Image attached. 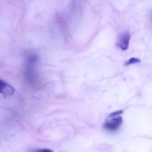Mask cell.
<instances>
[{"mask_svg": "<svg viewBox=\"0 0 152 152\" xmlns=\"http://www.w3.org/2000/svg\"><path fill=\"white\" fill-rule=\"evenodd\" d=\"M122 122V118L120 117H117L111 120L106 121L104 125V127L108 131L115 132L120 128Z\"/></svg>", "mask_w": 152, "mask_h": 152, "instance_id": "obj_1", "label": "cell"}, {"mask_svg": "<svg viewBox=\"0 0 152 152\" xmlns=\"http://www.w3.org/2000/svg\"><path fill=\"white\" fill-rule=\"evenodd\" d=\"M130 40V35L129 33L126 32L124 33L120 36L117 43V46L122 50H126L129 46Z\"/></svg>", "mask_w": 152, "mask_h": 152, "instance_id": "obj_2", "label": "cell"}, {"mask_svg": "<svg viewBox=\"0 0 152 152\" xmlns=\"http://www.w3.org/2000/svg\"><path fill=\"white\" fill-rule=\"evenodd\" d=\"M0 88L1 94L4 97L11 96L14 93V89L7 82L1 80L0 81Z\"/></svg>", "mask_w": 152, "mask_h": 152, "instance_id": "obj_3", "label": "cell"}, {"mask_svg": "<svg viewBox=\"0 0 152 152\" xmlns=\"http://www.w3.org/2000/svg\"><path fill=\"white\" fill-rule=\"evenodd\" d=\"M140 61H141V60L137 58H132L129 59L126 62L125 65L126 66H129V65H131V64L139 63Z\"/></svg>", "mask_w": 152, "mask_h": 152, "instance_id": "obj_4", "label": "cell"}, {"mask_svg": "<svg viewBox=\"0 0 152 152\" xmlns=\"http://www.w3.org/2000/svg\"><path fill=\"white\" fill-rule=\"evenodd\" d=\"M52 150L49 149H39L33 150L30 152H53Z\"/></svg>", "mask_w": 152, "mask_h": 152, "instance_id": "obj_5", "label": "cell"}, {"mask_svg": "<svg viewBox=\"0 0 152 152\" xmlns=\"http://www.w3.org/2000/svg\"><path fill=\"white\" fill-rule=\"evenodd\" d=\"M123 111L121 110L117 111L111 113L109 115V116L110 117H111V118H112V117H116V116H118V115H120V114H121L123 113Z\"/></svg>", "mask_w": 152, "mask_h": 152, "instance_id": "obj_6", "label": "cell"}]
</instances>
